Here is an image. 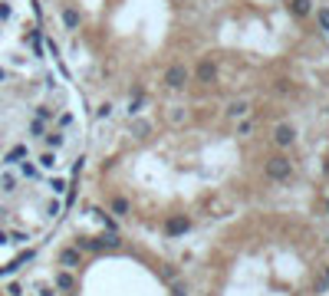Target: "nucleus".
Returning <instances> with one entry per match:
<instances>
[{"mask_svg": "<svg viewBox=\"0 0 329 296\" xmlns=\"http://www.w3.org/2000/svg\"><path fill=\"white\" fill-rule=\"evenodd\" d=\"M188 76H191V72L184 70V62H172V66L164 70V86H168V89H184Z\"/></svg>", "mask_w": 329, "mask_h": 296, "instance_id": "1", "label": "nucleus"}, {"mask_svg": "<svg viewBox=\"0 0 329 296\" xmlns=\"http://www.w3.org/2000/svg\"><path fill=\"white\" fill-rule=\"evenodd\" d=\"M266 174L274 181H283V178H290L293 174V164H290V158H283V155H274L270 162H266Z\"/></svg>", "mask_w": 329, "mask_h": 296, "instance_id": "2", "label": "nucleus"}, {"mask_svg": "<svg viewBox=\"0 0 329 296\" xmlns=\"http://www.w3.org/2000/svg\"><path fill=\"white\" fill-rule=\"evenodd\" d=\"M293 138H296V128H293L290 122H280V125H276V132H274V142H276L280 148L293 145Z\"/></svg>", "mask_w": 329, "mask_h": 296, "instance_id": "3", "label": "nucleus"}, {"mask_svg": "<svg viewBox=\"0 0 329 296\" xmlns=\"http://www.w3.org/2000/svg\"><path fill=\"white\" fill-rule=\"evenodd\" d=\"M198 79H201V82H214V79H218V62L204 60L201 66H198Z\"/></svg>", "mask_w": 329, "mask_h": 296, "instance_id": "4", "label": "nucleus"}, {"mask_svg": "<svg viewBox=\"0 0 329 296\" xmlns=\"http://www.w3.org/2000/svg\"><path fill=\"white\" fill-rule=\"evenodd\" d=\"M290 14L293 16H310L313 14V0H290Z\"/></svg>", "mask_w": 329, "mask_h": 296, "instance_id": "5", "label": "nucleus"}, {"mask_svg": "<svg viewBox=\"0 0 329 296\" xmlns=\"http://www.w3.org/2000/svg\"><path fill=\"white\" fill-rule=\"evenodd\" d=\"M188 227H191L188 220H181V218H178V220H172V224H168V234H172V237H178V234H188Z\"/></svg>", "mask_w": 329, "mask_h": 296, "instance_id": "6", "label": "nucleus"}, {"mask_svg": "<svg viewBox=\"0 0 329 296\" xmlns=\"http://www.w3.org/2000/svg\"><path fill=\"white\" fill-rule=\"evenodd\" d=\"M228 116H230V118H240V116H247V102H234V106L228 109Z\"/></svg>", "mask_w": 329, "mask_h": 296, "instance_id": "7", "label": "nucleus"}, {"mask_svg": "<svg viewBox=\"0 0 329 296\" xmlns=\"http://www.w3.org/2000/svg\"><path fill=\"white\" fill-rule=\"evenodd\" d=\"M56 286H60V290H72V276H70V273H60V276H56Z\"/></svg>", "mask_w": 329, "mask_h": 296, "instance_id": "8", "label": "nucleus"}, {"mask_svg": "<svg viewBox=\"0 0 329 296\" xmlns=\"http://www.w3.org/2000/svg\"><path fill=\"white\" fill-rule=\"evenodd\" d=\"M63 24H66V26H70V30H72V26H76V24H79V16H76V10H66V14H63Z\"/></svg>", "mask_w": 329, "mask_h": 296, "instance_id": "9", "label": "nucleus"}, {"mask_svg": "<svg viewBox=\"0 0 329 296\" xmlns=\"http://www.w3.org/2000/svg\"><path fill=\"white\" fill-rule=\"evenodd\" d=\"M76 260H79L76 250H66V254H63V266H76Z\"/></svg>", "mask_w": 329, "mask_h": 296, "instance_id": "10", "label": "nucleus"}, {"mask_svg": "<svg viewBox=\"0 0 329 296\" xmlns=\"http://www.w3.org/2000/svg\"><path fill=\"white\" fill-rule=\"evenodd\" d=\"M237 132H240V135H250L254 132V118H244V122L237 125Z\"/></svg>", "mask_w": 329, "mask_h": 296, "instance_id": "11", "label": "nucleus"}, {"mask_svg": "<svg viewBox=\"0 0 329 296\" xmlns=\"http://www.w3.org/2000/svg\"><path fill=\"white\" fill-rule=\"evenodd\" d=\"M112 210H116V214H126V210H128L126 198H116V201H112Z\"/></svg>", "mask_w": 329, "mask_h": 296, "instance_id": "12", "label": "nucleus"}, {"mask_svg": "<svg viewBox=\"0 0 329 296\" xmlns=\"http://www.w3.org/2000/svg\"><path fill=\"white\" fill-rule=\"evenodd\" d=\"M50 188H53L56 194H60V191H66V178H53V181H50Z\"/></svg>", "mask_w": 329, "mask_h": 296, "instance_id": "13", "label": "nucleus"}, {"mask_svg": "<svg viewBox=\"0 0 329 296\" xmlns=\"http://www.w3.org/2000/svg\"><path fill=\"white\" fill-rule=\"evenodd\" d=\"M316 20H320L322 30H329V10H320V14H316Z\"/></svg>", "mask_w": 329, "mask_h": 296, "instance_id": "14", "label": "nucleus"}, {"mask_svg": "<svg viewBox=\"0 0 329 296\" xmlns=\"http://www.w3.org/2000/svg\"><path fill=\"white\" fill-rule=\"evenodd\" d=\"M326 280H329V270H326Z\"/></svg>", "mask_w": 329, "mask_h": 296, "instance_id": "15", "label": "nucleus"}]
</instances>
